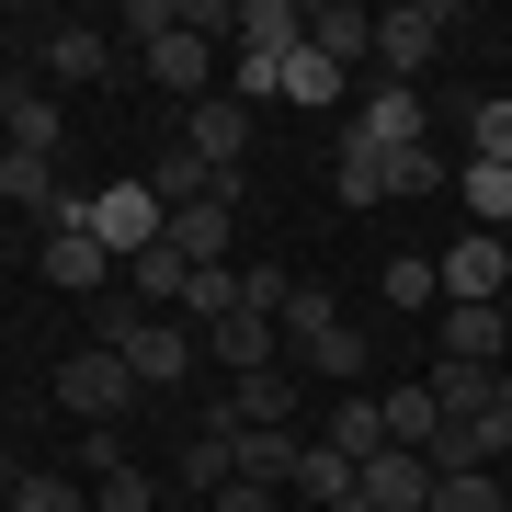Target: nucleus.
<instances>
[{
  "instance_id": "2",
  "label": "nucleus",
  "mask_w": 512,
  "mask_h": 512,
  "mask_svg": "<svg viewBox=\"0 0 512 512\" xmlns=\"http://www.w3.org/2000/svg\"><path fill=\"white\" fill-rule=\"evenodd\" d=\"M444 35H456V12H444V0H399V12H376V80L421 92V69L444 57Z\"/></svg>"
},
{
  "instance_id": "31",
  "label": "nucleus",
  "mask_w": 512,
  "mask_h": 512,
  "mask_svg": "<svg viewBox=\"0 0 512 512\" xmlns=\"http://www.w3.org/2000/svg\"><path fill=\"white\" fill-rule=\"evenodd\" d=\"M433 512H512L501 467H467V478H433Z\"/></svg>"
},
{
  "instance_id": "37",
  "label": "nucleus",
  "mask_w": 512,
  "mask_h": 512,
  "mask_svg": "<svg viewBox=\"0 0 512 512\" xmlns=\"http://www.w3.org/2000/svg\"><path fill=\"white\" fill-rule=\"evenodd\" d=\"M433 183H444L433 148H387V205H399V194H433Z\"/></svg>"
},
{
  "instance_id": "12",
  "label": "nucleus",
  "mask_w": 512,
  "mask_h": 512,
  "mask_svg": "<svg viewBox=\"0 0 512 512\" xmlns=\"http://www.w3.org/2000/svg\"><path fill=\"white\" fill-rule=\"evenodd\" d=\"M330 137H365V148H421V92H399V80H376L365 103L342 114Z\"/></svg>"
},
{
  "instance_id": "33",
  "label": "nucleus",
  "mask_w": 512,
  "mask_h": 512,
  "mask_svg": "<svg viewBox=\"0 0 512 512\" xmlns=\"http://www.w3.org/2000/svg\"><path fill=\"white\" fill-rule=\"evenodd\" d=\"M387 308H444V274H433V262H421V251H399V262H387Z\"/></svg>"
},
{
  "instance_id": "14",
  "label": "nucleus",
  "mask_w": 512,
  "mask_h": 512,
  "mask_svg": "<svg viewBox=\"0 0 512 512\" xmlns=\"http://www.w3.org/2000/svg\"><path fill=\"white\" fill-rule=\"evenodd\" d=\"M501 456H512V410H478V421L433 433V478H467V467H501Z\"/></svg>"
},
{
  "instance_id": "30",
  "label": "nucleus",
  "mask_w": 512,
  "mask_h": 512,
  "mask_svg": "<svg viewBox=\"0 0 512 512\" xmlns=\"http://www.w3.org/2000/svg\"><path fill=\"white\" fill-rule=\"evenodd\" d=\"M12 512H92V490L57 478V467H23V478H12Z\"/></svg>"
},
{
  "instance_id": "4",
  "label": "nucleus",
  "mask_w": 512,
  "mask_h": 512,
  "mask_svg": "<svg viewBox=\"0 0 512 512\" xmlns=\"http://www.w3.org/2000/svg\"><path fill=\"white\" fill-rule=\"evenodd\" d=\"M103 342L126 353V376H137V387H183V365H194V330H183V319H137V308H103Z\"/></svg>"
},
{
  "instance_id": "23",
  "label": "nucleus",
  "mask_w": 512,
  "mask_h": 512,
  "mask_svg": "<svg viewBox=\"0 0 512 512\" xmlns=\"http://www.w3.org/2000/svg\"><path fill=\"white\" fill-rule=\"evenodd\" d=\"M330 456H342V467H365V456H387V399H330Z\"/></svg>"
},
{
  "instance_id": "10",
  "label": "nucleus",
  "mask_w": 512,
  "mask_h": 512,
  "mask_svg": "<svg viewBox=\"0 0 512 512\" xmlns=\"http://www.w3.org/2000/svg\"><path fill=\"white\" fill-rule=\"evenodd\" d=\"M365 512H433V456H410V444H387V456H365Z\"/></svg>"
},
{
  "instance_id": "18",
  "label": "nucleus",
  "mask_w": 512,
  "mask_h": 512,
  "mask_svg": "<svg viewBox=\"0 0 512 512\" xmlns=\"http://www.w3.org/2000/svg\"><path fill=\"white\" fill-rule=\"evenodd\" d=\"M228 228H239V194H205V205L171 217V251H183L194 274H217V262H228Z\"/></svg>"
},
{
  "instance_id": "7",
  "label": "nucleus",
  "mask_w": 512,
  "mask_h": 512,
  "mask_svg": "<svg viewBox=\"0 0 512 512\" xmlns=\"http://www.w3.org/2000/svg\"><path fill=\"white\" fill-rule=\"evenodd\" d=\"M35 262H46V285H57V296H103V285H114V251H103V239L80 228V217H57Z\"/></svg>"
},
{
  "instance_id": "26",
  "label": "nucleus",
  "mask_w": 512,
  "mask_h": 512,
  "mask_svg": "<svg viewBox=\"0 0 512 512\" xmlns=\"http://www.w3.org/2000/svg\"><path fill=\"white\" fill-rule=\"evenodd\" d=\"M444 365H501V308H444Z\"/></svg>"
},
{
  "instance_id": "40",
  "label": "nucleus",
  "mask_w": 512,
  "mask_h": 512,
  "mask_svg": "<svg viewBox=\"0 0 512 512\" xmlns=\"http://www.w3.org/2000/svg\"><path fill=\"white\" fill-rule=\"evenodd\" d=\"M501 365H512V296H501Z\"/></svg>"
},
{
  "instance_id": "20",
  "label": "nucleus",
  "mask_w": 512,
  "mask_h": 512,
  "mask_svg": "<svg viewBox=\"0 0 512 512\" xmlns=\"http://www.w3.org/2000/svg\"><path fill=\"white\" fill-rule=\"evenodd\" d=\"M308 46L330 57V69H365V57H376V12H353V0H319V12H308Z\"/></svg>"
},
{
  "instance_id": "3",
  "label": "nucleus",
  "mask_w": 512,
  "mask_h": 512,
  "mask_svg": "<svg viewBox=\"0 0 512 512\" xmlns=\"http://www.w3.org/2000/svg\"><path fill=\"white\" fill-rule=\"evenodd\" d=\"M80 228H92V239H103L114 262H137V251H160V239H171L160 194H148L137 171H126V183H103V194H80Z\"/></svg>"
},
{
  "instance_id": "24",
  "label": "nucleus",
  "mask_w": 512,
  "mask_h": 512,
  "mask_svg": "<svg viewBox=\"0 0 512 512\" xmlns=\"http://www.w3.org/2000/svg\"><path fill=\"white\" fill-rule=\"evenodd\" d=\"M126 274H137V308H148V319H160V308H183V296H194V262L171 251V239H160V251H137Z\"/></svg>"
},
{
  "instance_id": "25",
  "label": "nucleus",
  "mask_w": 512,
  "mask_h": 512,
  "mask_svg": "<svg viewBox=\"0 0 512 512\" xmlns=\"http://www.w3.org/2000/svg\"><path fill=\"white\" fill-rule=\"evenodd\" d=\"M57 137H69V126H57V92H46V80H35L12 114H0V148H35V160H57Z\"/></svg>"
},
{
  "instance_id": "41",
  "label": "nucleus",
  "mask_w": 512,
  "mask_h": 512,
  "mask_svg": "<svg viewBox=\"0 0 512 512\" xmlns=\"http://www.w3.org/2000/svg\"><path fill=\"white\" fill-rule=\"evenodd\" d=\"M319 512H365V490H353V501H319Z\"/></svg>"
},
{
  "instance_id": "36",
  "label": "nucleus",
  "mask_w": 512,
  "mask_h": 512,
  "mask_svg": "<svg viewBox=\"0 0 512 512\" xmlns=\"http://www.w3.org/2000/svg\"><path fill=\"white\" fill-rule=\"evenodd\" d=\"M353 478H365V467H342L330 444H308V467H296V490H308V501H353Z\"/></svg>"
},
{
  "instance_id": "11",
  "label": "nucleus",
  "mask_w": 512,
  "mask_h": 512,
  "mask_svg": "<svg viewBox=\"0 0 512 512\" xmlns=\"http://www.w3.org/2000/svg\"><path fill=\"white\" fill-rule=\"evenodd\" d=\"M183 148H194L205 171H239V148H251V103H239V92H205V103L183 114Z\"/></svg>"
},
{
  "instance_id": "15",
  "label": "nucleus",
  "mask_w": 512,
  "mask_h": 512,
  "mask_svg": "<svg viewBox=\"0 0 512 512\" xmlns=\"http://www.w3.org/2000/svg\"><path fill=\"white\" fill-rule=\"evenodd\" d=\"M444 399V421H478V410H512V365H444L433 353V376H421Z\"/></svg>"
},
{
  "instance_id": "8",
  "label": "nucleus",
  "mask_w": 512,
  "mask_h": 512,
  "mask_svg": "<svg viewBox=\"0 0 512 512\" xmlns=\"http://www.w3.org/2000/svg\"><path fill=\"white\" fill-rule=\"evenodd\" d=\"M296 410H308V387H296L285 365H262V376H228V421H239V433H296Z\"/></svg>"
},
{
  "instance_id": "34",
  "label": "nucleus",
  "mask_w": 512,
  "mask_h": 512,
  "mask_svg": "<svg viewBox=\"0 0 512 512\" xmlns=\"http://www.w3.org/2000/svg\"><path fill=\"white\" fill-rule=\"evenodd\" d=\"M228 478H239V467H228V433H217V421H205V433L183 444V490H205V501H217Z\"/></svg>"
},
{
  "instance_id": "28",
  "label": "nucleus",
  "mask_w": 512,
  "mask_h": 512,
  "mask_svg": "<svg viewBox=\"0 0 512 512\" xmlns=\"http://www.w3.org/2000/svg\"><path fill=\"white\" fill-rule=\"evenodd\" d=\"M456 194H467V217L490 228V239H512V171H490V160H467V171H456Z\"/></svg>"
},
{
  "instance_id": "39",
  "label": "nucleus",
  "mask_w": 512,
  "mask_h": 512,
  "mask_svg": "<svg viewBox=\"0 0 512 512\" xmlns=\"http://www.w3.org/2000/svg\"><path fill=\"white\" fill-rule=\"evenodd\" d=\"M205 512H274V490H251V478H228V490L205 501Z\"/></svg>"
},
{
  "instance_id": "19",
  "label": "nucleus",
  "mask_w": 512,
  "mask_h": 512,
  "mask_svg": "<svg viewBox=\"0 0 512 512\" xmlns=\"http://www.w3.org/2000/svg\"><path fill=\"white\" fill-rule=\"evenodd\" d=\"M205 353H217V365H228V376H262V365H285V330H274V319H251V308H239V319H217V330H205Z\"/></svg>"
},
{
  "instance_id": "32",
  "label": "nucleus",
  "mask_w": 512,
  "mask_h": 512,
  "mask_svg": "<svg viewBox=\"0 0 512 512\" xmlns=\"http://www.w3.org/2000/svg\"><path fill=\"white\" fill-rule=\"evenodd\" d=\"M239 308H251V319H285L296 308V274H285V262H239Z\"/></svg>"
},
{
  "instance_id": "16",
  "label": "nucleus",
  "mask_w": 512,
  "mask_h": 512,
  "mask_svg": "<svg viewBox=\"0 0 512 512\" xmlns=\"http://www.w3.org/2000/svg\"><path fill=\"white\" fill-rule=\"evenodd\" d=\"M137 57H148V80H160V92H183V103H205V69H217V46H205L194 23H171V35H148Z\"/></svg>"
},
{
  "instance_id": "17",
  "label": "nucleus",
  "mask_w": 512,
  "mask_h": 512,
  "mask_svg": "<svg viewBox=\"0 0 512 512\" xmlns=\"http://www.w3.org/2000/svg\"><path fill=\"white\" fill-rule=\"evenodd\" d=\"M228 23H239V57H274V69L308 46V12H296V0H239Z\"/></svg>"
},
{
  "instance_id": "6",
  "label": "nucleus",
  "mask_w": 512,
  "mask_h": 512,
  "mask_svg": "<svg viewBox=\"0 0 512 512\" xmlns=\"http://www.w3.org/2000/svg\"><path fill=\"white\" fill-rule=\"evenodd\" d=\"M433 274H444V308H501V296H512V239L467 228L456 251H433Z\"/></svg>"
},
{
  "instance_id": "27",
  "label": "nucleus",
  "mask_w": 512,
  "mask_h": 512,
  "mask_svg": "<svg viewBox=\"0 0 512 512\" xmlns=\"http://www.w3.org/2000/svg\"><path fill=\"white\" fill-rule=\"evenodd\" d=\"M342 92H353V69H330L319 46H296V57H285V103H319V114H342Z\"/></svg>"
},
{
  "instance_id": "13",
  "label": "nucleus",
  "mask_w": 512,
  "mask_h": 512,
  "mask_svg": "<svg viewBox=\"0 0 512 512\" xmlns=\"http://www.w3.org/2000/svg\"><path fill=\"white\" fill-rule=\"evenodd\" d=\"M137 183H148V194H160V217H183V205H205V194H239V171H205V160H194V148H183V137H171V148H160V160H148V171H137Z\"/></svg>"
},
{
  "instance_id": "29",
  "label": "nucleus",
  "mask_w": 512,
  "mask_h": 512,
  "mask_svg": "<svg viewBox=\"0 0 512 512\" xmlns=\"http://www.w3.org/2000/svg\"><path fill=\"white\" fill-rule=\"evenodd\" d=\"M433 433H444V399H433V387H399V399H387V444L433 456Z\"/></svg>"
},
{
  "instance_id": "1",
  "label": "nucleus",
  "mask_w": 512,
  "mask_h": 512,
  "mask_svg": "<svg viewBox=\"0 0 512 512\" xmlns=\"http://www.w3.org/2000/svg\"><path fill=\"white\" fill-rule=\"evenodd\" d=\"M274 330H285V353H296L308 376H330V387H353V376H365V330H353V319H330V296H319V285H296V308H285Z\"/></svg>"
},
{
  "instance_id": "22",
  "label": "nucleus",
  "mask_w": 512,
  "mask_h": 512,
  "mask_svg": "<svg viewBox=\"0 0 512 512\" xmlns=\"http://www.w3.org/2000/svg\"><path fill=\"white\" fill-rule=\"evenodd\" d=\"M35 69H46V80H103L114 46H103V23H57V35L35 46Z\"/></svg>"
},
{
  "instance_id": "21",
  "label": "nucleus",
  "mask_w": 512,
  "mask_h": 512,
  "mask_svg": "<svg viewBox=\"0 0 512 512\" xmlns=\"http://www.w3.org/2000/svg\"><path fill=\"white\" fill-rule=\"evenodd\" d=\"M330 194L365 217V205H387V148H365V137H330Z\"/></svg>"
},
{
  "instance_id": "38",
  "label": "nucleus",
  "mask_w": 512,
  "mask_h": 512,
  "mask_svg": "<svg viewBox=\"0 0 512 512\" xmlns=\"http://www.w3.org/2000/svg\"><path fill=\"white\" fill-rule=\"evenodd\" d=\"M92 512H160V490H148V467H114L103 490H92Z\"/></svg>"
},
{
  "instance_id": "9",
  "label": "nucleus",
  "mask_w": 512,
  "mask_h": 512,
  "mask_svg": "<svg viewBox=\"0 0 512 512\" xmlns=\"http://www.w3.org/2000/svg\"><path fill=\"white\" fill-rule=\"evenodd\" d=\"M217 433H228V467L251 478V490H296V467H308V433H239L228 410H217Z\"/></svg>"
},
{
  "instance_id": "35",
  "label": "nucleus",
  "mask_w": 512,
  "mask_h": 512,
  "mask_svg": "<svg viewBox=\"0 0 512 512\" xmlns=\"http://www.w3.org/2000/svg\"><path fill=\"white\" fill-rule=\"evenodd\" d=\"M467 160H490V171H512V92L467 114Z\"/></svg>"
},
{
  "instance_id": "5",
  "label": "nucleus",
  "mask_w": 512,
  "mask_h": 512,
  "mask_svg": "<svg viewBox=\"0 0 512 512\" xmlns=\"http://www.w3.org/2000/svg\"><path fill=\"white\" fill-rule=\"evenodd\" d=\"M137 399H148V387L126 376V353H114V342H92V353H69V365H57V410H80L92 433H103V421H126Z\"/></svg>"
}]
</instances>
